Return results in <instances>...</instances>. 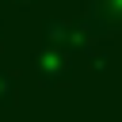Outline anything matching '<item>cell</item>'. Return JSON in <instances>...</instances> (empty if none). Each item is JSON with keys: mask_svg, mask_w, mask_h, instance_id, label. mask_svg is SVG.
I'll return each instance as SVG.
<instances>
[{"mask_svg": "<svg viewBox=\"0 0 122 122\" xmlns=\"http://www.w3.org/2000/svg\"><path fill=\"white\" fill-rule=\"evenodd\" d=\"M34 76L46 84V88H53V84H65L69 76H72V50L69 46H53V42H46L38 53H34Z\"/></svg>", "mask_w": 122, "mask_h": 122, "instance_id": "6da1fadb", "label": "cell"}, {"mask_svg": "<svg viewBox=\"0 0 122 122\" xmlns=\"http://www.w3.org/2000/svg\"><path fill=\"white\" fill-rule=\"evenodd\" d=\"M80 23H84L95 38L122 34V0H88Z\"/></svg>", "mask_w": 122, "mask_h": 122, "instance_id": "7a4b0ae2", "label": "cell"}, {"mask_svg": "<svg viewBox=\"0 0 122 122\" xmlns=\"http://www.w3.org/2000/svg\"><path fill=\"white\" fill-rule=\"evenodd\" d=\"M69 27L72 23H65V19H46V42H53V46H65L69 42Z\"/></svg>", "mask_w": 122, "mask_h": 122, "instance_id": "3957f363", "label": "cell"}, {"mask_svg": "<svg viewBox=\"0 0 122 122\" xmlns=\"http://www.w3.org/2000/svg\"><path fill=\"white\" fill-rule=\"evenodd\" d=\"M11 103H15V76L0 69V107H11Z\"/></svg>", "mask_w": 122, "mask_h": 122, "instance_id": "277c9868", "label": "cell"}, {"mask_svg": "<svg viewBox=\"0 0 122 122\" xmlns=\"http://www.w3.org/2000/svg\"><path fill=\"white\" fill-rule=\"evenodd\" d=\"M84 53H88V65H92L95 72H103V69H107V61H111V57H107V50H99L95 42H92V46H88Z\"/></svg>", "mask_w": 122, "mask_h": 122, "instance_id": "5b68a950", "label": "cell"}, {"mask_svg": "<svg viewBox=\"0 0 122 122\" xmlns=\"http://www.w3.org/2000/svg\"><path fill=\"white\" fill-rule=\"evenodd\" d=\"M11 4H19V8H27V4H34V0H11Z\"/></svg>", "mask_w": 122, "mask_h": 122, "instance_id": "8992f818", "label": "cell"}, {"mask_svg": "<svg viewBox=\"0 0 122 122\" xmlns=\"http://www.w3.org/2000/svg\"><path fill=\"white\" fill-rule=\"evenodd\" d=\"M0 30H4V27H0Z\"/></svg>", "mask_w": 122, "mask_h": 122, "instance_id": "52a82bcc", "label": "cell"}]
</instances>
